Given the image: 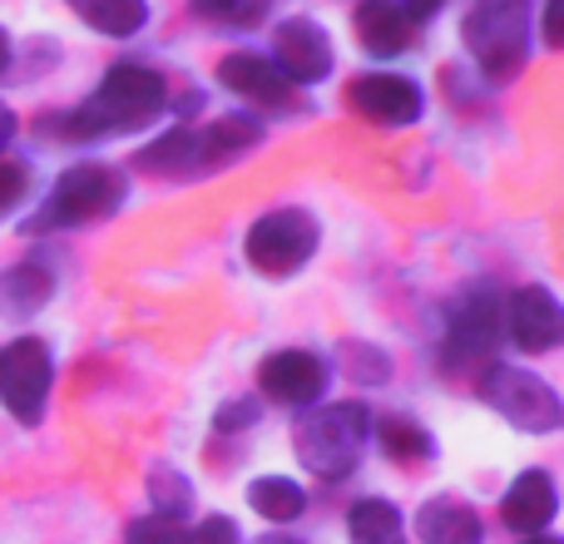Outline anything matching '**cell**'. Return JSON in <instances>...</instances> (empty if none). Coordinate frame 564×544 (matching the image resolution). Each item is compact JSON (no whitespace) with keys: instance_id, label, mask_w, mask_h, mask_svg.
<instances>
[{"instance_id":"9","label":"cell","mask_w":564,"mask_h":544,"mask_svg":"<svg viewBox=\"0 0 564 544\" xmlns=\"http://www.w3.org/2000/svg\"><path fill=\"white\" fill-rule=\"evenodd\" d=\"M347 105L357 109L361 119H371V124L401 129V124H416L421 119L426 95H421V85L406 75H357L347 85Z\"/></svg>"},{"instance_id":"14","label":"cell","mask_w":564,"mask_h":544,"mask_svg":"<svg viewBox=\"0 0 564 544\" xmlns=\"http://www.w3.org/2000/svg\"><path fill=\"white\" fill-rule=\"evenodd\" d=\"M263 144V124L248 115L214 119L208 129H194V174H214V168L238 164L243 154Z\"/></svg>"},{"instance_id":"13","label":"cell","mask_w":564,"mask_h":544,"mask_svg":"<svg viewBox=\"0 0 564 544\" xmlns=\"http://www.w3.org/2000/svg\"><path fill=\"white\" fill-rule=\"evenodd\" d=\"M218 79H224L228 89H234L238 99H248V105H263V109H297V85H288L282 79V69L273 59L263 55H228L224 65H218Z\"/></svg>"},{"instance_id":"8","label":"cell","mask_w":564,"mask_h":544,"mask_svg":"<svg viewBox=\"0 0 564 544\" xmlns=\"http://www.w3.org/2000/svg\"><path fill=\"white\" fill-rule=\"evenodd\" d=\"M500 302L490 292H466V297L451 307L446 322V341H441V367L451 371H470L500 347Z\"/></svg>"},{"instance_id":"5","label":"cell","mask_w":564,"mask_h":544,"mask_svg":"<svg viewBox=\"0 0 564 544\" xmlns=\"http://www.w3.org/2000/svg\"><path fill=\"white\" fill-rule=\"evenodd\" d=\"M480 401L496 406L510 426L530 431V436H550V431H560V421H564L555 387L540 381L535 371H520V367H486L480 371Z\"/></svg>"},{"instance_id":"15","label":"cell","mask_w":564,"mask_h":544,"mask_svg":"<svg viewBox=\"0 0 564 544\" xmlns=\"http://www.w3.org/2000/svg\"><path fill=\"white\" fill-rule=\"evenodd\" d=\"M500 515H506V525L516 530V535H545V525L560 515V490L555 480L545 476V470H525V476H516V486L506 490V500H500Z\"/></svg>"},{"instance_id":"21","label":"cell","mask_w":564,"mask_h":544,"mask_svg":"<svg viewBox=\"0 0 564 544\" xmlns=\"http://www.w3.org/2000/svg\"><path fill=\"white\" fill-rule=\"evenodd\" d=\"M248 505H253V515L273 520V525H288V520H297L302 510H307V490L288 476H263L248 486Z\"/></svg>"},{"instance_id":"20","label":"cell","mask_w":564,"mask_h":544,"mask_svg":"<svg viewBox=\"0 0 564 544\" xmlns=\"http://www.w3.org/2000/svg\"><path fill=\"white\" fill-rule=\"evenodd\" d=\"M69 10H75L85 25H95L99 35H139V30L149 25V6L144 0H65Z\"/></svg>"},{"instance_id":"1","label":"cell","mask_w":564,"mask_h":544,"mask_svg":"<svg viewBox=\"0 0 564 544\" xmlns=\"http://www.w3.org/2000/svg\"><path fill=\"white\" fill-rule=\"evenodd\" d=\"M164 75L149 65H115L105 75V85L95 89V95L85 99L79 109H69L65 119H55V134L75 139V144H85V139H105V134H129V129H144L149 119L164 109Z\"/></svg>"},{"instance_id":"17","label":"cell","mask_w":564,"mask_h":544,"mask_svg":"<svg viewBox=\"0 0 564 544\" xmlns=\"http://www.w3.org/2000/svg\"><path fill=\"white\" fill-rule=\"evenodd\" d=\"M416 540L421 544H480V515L466 505V500L436 496L416 510Z\"/></svg>"},{"instance_id":"32","label":"cell","mask_w":564,"mask_h":544,"mask_svg":"<svg viewBox=\"0 0 564 544\" xmlns=\"http://www.w3.org/2000/svg\"><path fill=\"white\" fill-rule=\"evenodd\" d=\"M15 139V115H10V105H0V149Z\"/></svg>"},{"instance_id":"34","label":"cell","mask_w":564,"mask_h":544,"mask_svg":"<svg viewBox=\"0 0 564 544\" xmlns=\"http://www.w3.org/2000/svg\"><path fill=\"white\" fill-rule=\"evenodd\" d=\"M10 75V40H6V30H0V79Z\"/></svg>"},{"instance_id":"36","label":"cell","mask_w":564,"mask_h":544,"mask_svg":"<svg viewBox=\"0 0 564 544\" xmlns=\"http://www.w3.org/2000/svg\"><path fill=\"white\" fill-rule=\"evenodd\" d=\"M278 544H288V540H278Z\"/></svg>"},{"instance_id":"18","label":"cell","mask_w":564,"mask_h":544,"mask_svg":"<svg viewBox=\"0 0 564 544\" xmlns=\"http://www.w3.org/2000/svg\"><path fill=\"white\" fill-rule=\"evenodd\" d=\"M55 292V278H50L45 263H15L10 272H0V317H35L40 307Z\"/></svg>"},{"instance_id":"2","label":"cell","mask_w":564,"mask_h":544,"mask_svg":"<svg viewBox=\"0 0 564 544\" xmlns=\"http://www.w3.org/2000/svg\"><path fill=\"white\" fill-rule=\"evenodd\" d=\"M371 436V411L361 401H337V406L307 411L292 431V446H297V460L322 480H341L357 470L361 450H367Z\"/></svg>"},{"instance_id":"11","label":"cell","mask_w":564,"mask_h":544,"mask_svg":"<svg viewBox=\"0 0 564 544\" xmlns=\"http://www.w3.org/2000/svg\"><path fill=\"white\" fill-rule=\"evenodd\" d=\"M263 381V396H273L278 406H312L327 391V361L312 357V351H273V357L258 367Z\"/></svg>"},{"instance_id":"31","label":"cell","mask_w":564,"mask_h":544,"mask_svg":"<svg viewBox=\"0 0 564 544\" xmlns=\"http://www.w3.org/2000/svg\"><path fill=\"white\" fill-rule=\"evenodd\" d=\"M545 45H564V0H545Z\"/></svg>"},{"instance_id":"33","label":"cell","mask_w":564,"mask_h":544,"mask_svg":"<svg viewBox=\"0 0 564 544\" xmlns=\"http://www.w3.org/2000/svg\"><path fill=\"white\" fill-rule=\"evenodd\" d=\"M441 6H446V0H406V10H411L416 20H421V15H436Z\"/></svg>"},{"instance_id":"12","label":"cell","mask_w":564,"mask_h":544,"mask_svg":"<svg viewBox=\"0 0 564 544\" xmlns=\"http://www.w3.org/2000/svg\"><path fill=\"white\" fill-rule=\"evenodd\" d=\"M500 322L510 327V341H516L520 351H550L560 341V331H564V312H560L555 292L540 287V282L510 292L506 317Z\"/></svg>"},{"instance_id":"23","label":"cell","mask_w":564,"mask_h":544,"mask_svg":"<svg viewBox=\"0 0 564 544\" xmlns=\"http://www.w3.org/2000/svg\"><path fill=\"white\" fill-rule=\"evenodd\" d=\"M377 436H381V450H387L391 460H431L436 456V440H431V431L421 426V421H411V416H387L377 426Z\"/></svg>"},{"instance_id":"26","label":"cell","mask_w":564,"mask_h":544,"mask_svg":"<svg viewBox=\"0 0 564 544\" xmlns=\"http://www.w3.org/2000/svg\"><path fill=\"white\" fill-rule=\"evenodd\" d=\"M124 544H194V535L184 530V520H169V515H144L129 525Z\"/></svg>"},{"instance_id":"22","label":"cell","mask_w":564,"mask_h":544,"mask_svg":"<svg viewBox=\"0 0 564 544\" xmlns=\"http://www.w3.org/2000/svg\"><path fill=\"white\" fill-rule=\"evenodd\" d=\"M139 174H194V129H169L134 154Z\"/></svg>"},{"instance_id":"3","label":"cell","mask_w":564,"mask_h":544,"mask_svg":"<svg viewBox=\"0 0 564 544\" xmlns=\"http://www.w3.org/2000/svg\"><path fill=\"white\" fill-rule=\"evenodd\" d=\"M530 0H476L466 10V40L470 59L480 65V75L490 79H516L520 65L530 59Z\"/></svg>"},{"instance_id":"25","label":"cell","mask_w":564,"mask_h":544,"mask_svg":"<svg viewBox=\"0 0 564 544\" xmlns=\"http://www.w3.org/2000/svg\"><path fill=\"white\" fill-rule=\"evenodd\" d=\"M194 10L214 25H228V30H248L273 10V0H194Z\"/></svg>"},{"instance_id":"19","label":"cell","mask_w":564,"mask_h":544,"mask_svg":"<svg viewBox=\"0 0 564 544\" xmlns=\"http://www.w3.org/2000/svg\"><path fill=\"white\" fill-rule=\"evenodd\" d=\"M347 540L351 544H406V525H401V510L391 500H357L347 515Z\"/></svg>"},{"instance_id":"30","label":"cell","mask_w":564,"mask_h":544,"mask_svg":"<svg viewBox=\"0 0 564 544\" xmlns=\"http://www.w3.org/2000/svg\"><path fill=\"white\" fill-rule=\"evenodd\" d=\"M347 367L357 371V377H367V371H371L377 381H387V371H391L381 351H361V347H347Z\"/></svg>"},{"instance_id":"6","label":"cell","mask_w":564,"mask_h":544,"mask_svg":"<svg viewBox=\"0 0 564 544\" xmlns=\"http://www.w3.org/2000/svg\"><path fill=\"white\" fill-rule=\"evenodd\" d=\"M243 253L263 278H292V272L307 268V258L317 253V218L302 214V208L263 214L248 228Z\"/></svg>"},{"instance_id":"7","label":"cell","mask_w":564,"mask_h":544,"mask_svg":"<svg viewBox=\"0 0 564 544\" xmlns=\"http://www.w3.org/2000/svg\"><path fill=\"white\" fill-rule=\"evenodd\" d=\"M50 381H55V361H50V347L40 337H20L0 347V406L15 421L35 426L40 411H45Z\"/></svg>"},{"instance_id":"35","label":"cell","mask_w":564,"mask_h":544,"mask_svg":"<svg viewBox=\"0 0 564 544\" xmlns=\"http://www.w3.org/2000/svg\"><path fill=\"white\" fill-rule=\"evenodd\" d=\"M525 544H560V540H540V535H530Z\"/></svg>"},{"instance_id":"28","label":"cell","mask_w":564,"mask_h":544,"mask_svg":"<svg viewBox=\"0 0 564 544\" xmlns=\"http://www.w3.org/2000/svg\"><path fill=\"white\" fill-rule=\"evenodd\" d=\"M25 188H30V168L15 164V159H0V214L15 208L25 198Z\"/></svg>"},{"instance_id":"4","label":"cell","mask_w":564,"mask_h":544,"mask_svg":"<svg viewBox=\"0 0 564 544\" xmlns=\"http://www.w3.org/2000/svg\"><path fill=\"white\" fill-rule=\"evenodd\" d=\"M124 204V174L109 164H75L55 178L50 198L40 204V214L30 218V233H50V228H85L109 218Z\"/></svg>"},{"instance_id":"10","label":"cell","mask_w":564,"mask_h":544,"mask_svg":"<svg viewBox=\"0 0 564 544\" xmlns=\"http://www.w3.org/2000/svg\"><path fill=\"white\" fill-rule=\"evenodd\" d=\"M273 65L282 69L288 85H317V79L332 75V40L317 20L292 15L278 25L273 40Z\"/></svg>"},{"instance_id":"16","label":"cell","mask_w":564,"mask_h":544,"mask_svg":"<svg viewBox=\"0 0 564 544\" xmlns=\"http://www.w3.org/2000/svg\"><path fill=\"white\" fill-rule=\"evenodd\" d=\"M416 35H421L416 15L406 6H397V0H361L357 6V40L367 55L391 59L406 45H416Z\"/></svg>"},{"instance_id":"29","label":"cell","mask_w":564,"mask_h":544,"mask_svg":"<svg viewBox=\"0 0 564 544\" xmlns=\"http://www.w3.org/2000/svg\"><path fill=\"white\" fill-rule=\"evenodd\" d=\"M194 544H243V535H238V525L228 515H208L204 525L194 530Z\"/></svg>"},{"instance_id":"27","label":"cell","mask_w":564,"mask_h":544,"mask_svg":"<svg viewBox=\"0 0 564 544\" xmlns=\"http://www.w3.org/2000/svg\"><path fill=\"white\" fill-rule=\"evenodd\" d=\"M214 426L224 431V436H234V431H253L258 426V401H248V396L224 401V406H218V416H214Z\"/></svg>"},{"instance_id":"24","label":"cell","mask_w":564,"mask_h":544,"mask_svg":"<svg viewBox=\"0 0 564 544\" xmlns=\"http://www.w3.org/2000/svg\"><path fill=\"white\" fill-rule=\"evenodd\" d=\"M149 500H154V515H169V520H184L188 505H194V486H188L178 470L159 466L149 476Z\"/></svg>"}]
</instances>
